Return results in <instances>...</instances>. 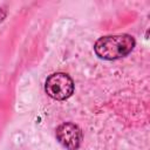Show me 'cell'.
I'll list each match as a JSON object with an SVG mask.
<instances>
[{
  "mask_svg": "<svg viewBox=\"0 0 150 150\" xmlns=\"http://www.w3.org/2000/svg\"><path fill=\"white\" fill-rule=\"evenodd\" d=\"M136 45L134 36L129 34H116L100 38L95 45L94 50L100 59L117 60L131 53Z\"/></svg>",
  "mask_w": 150,
  "mask_h": 150,
  "instance_id": "cell-1",
  "label": "cell"
},
{
  "mask_svg": "<svg viewBox=\"0 0 150 150\" xmlns=\"http://www.w3.org/2000/svg\"><path fill=\"white\" fill-rule=\"evenodd\" d=\"M45 91L56 101H64L74 93V81L66 73H54L47 77Z\"/></svg>",
  "mask_w": 150,
  "mask_h": 150,
  "instance_id": "cell-2",
  "label": "cell"
},
{
  "mask_svg": "<svg viewBox=\"0 0 150 150\" xmlns=\"http://www.w3.org/2000/svg\"><path fill=\"white\" fill-rule=\"evenodd\" d=\"M56 139L68 150H77L82 143V131L73 122L61 123L55 130Z\"/></svg>",
  "mask_w": 150,
  "mask_h": 150,
  "instance_id": "cell-3",
  "label": "cell"
}]
</instances>
